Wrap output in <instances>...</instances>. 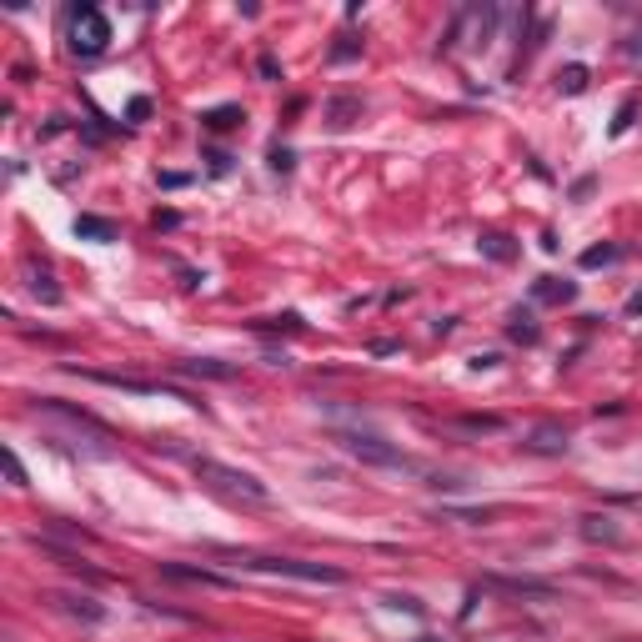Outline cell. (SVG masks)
<instances>
[{
    "label": "cell",
    "mask_w": 642,
    "mask_h": 642,
    "mask_svg": "<svg viewBox=\"0 0 642 642\" xmlns=\"http://www.w3.org/2000/svg\"><path fill=\"white\" fill-rule=\"evenodd\" d=\"M507 337H512V342H527V347L542 337L537 321H532V311H512V316H507Z\"/></svg>",
    "instance_id": "2e32d148"
},
{
    "label": "cell",
    "mask_w": 642,
    "mask_h": 642,
    "mask_svg": "<svg viewBox=\"0 0 642 642\" xmlns=\"http://www.w3.org/2000/svg\"><path fill=\"white\" fill-rule=\"evenodd\" d=\"M357 51H362V46H357V41H352V36H342V46H337V51H332V61H352V56H357Z\"/></svg>",
    "instance_id": "d4e9b609"
},
{
    "label": "cell",
    "mask_w": 642,
    "mask_h": 642,
    "mask_svg": "<svg viewBox=\"0 0 642 642\" xmlns=\"http://www.w3.org/2000/svg\"><path fill=\"white\" fill-rule=\"evenodd\" d=\"M36 412L61 427V432H51V442H66V447L81 452V457H116V437H111L96 417L76 412L71 402H61V397H36Z\"/></svg>",
    "instance_id": "6da1fadb"
},
{
    "label": "cell",
    "mask_w": 642,
    "mask_h": 642,
    "mask_svg": "<svg viewBox=\"0 0 642 642\" xmlns=\"http://www.w3.org/2000/svg\"><path fill=\"white\" fill-rule=\"evenodd\" d=\"M196 482H206L211 492L231 497V502H251V507H266L271 502V487L256 477V472H241V467H226L216 457H196Z\"/></svg>",
    "instance_id": "7a4b0ae2"
},
{
    "label": "cell",
    "mask_w": 642,
    "mask_h": 642,
    "mask_svg": "<svg viewBox=\"0 0 642 642\" xmlns=\"http://www.w3.org/2000/svg\"><path fill=\"white\" fill-rule=\"evenodd\" d=\"M527 447L557 457V452H567V427H562V422H537V427L527 432Z\"/></svg>",
    "instance_id": "ba28073f"
},
{
    "label": "cell",
    "mask_w": 642,
    "mask_h": 642,
    "mask_svg": "<svg viewBox=\"0 0 642 642\" xmlns=\"http://www.w3.org/2000/svg\"><path fill=\"white\" fill-rule=\"evenodd\" d=\"M271 171H291V151L286 146H271Z\"/></svg>",
    "instance_id": "4316f807"
},
{
    "label": "cell",
    "mask_w": 642,
    "mask_h": 642,
    "mask_svg": "<svg viewBox=\"0 0 642 642\" xmlns=\"http://www.w3.org/2000/svg\"><path fill=\"white\" fill-rule=\"evenodd\" d=\"M352 116H362V101H352V96H342V101H332V106H327L332 131H347V126H352Z\"/></svg>",
    "instance_id": "ac0fdd59"
},
{
    "label": "cell",
    "mask_w": 642,
    "mask_h": 642,
    "mask_svg": "<svg viewBox=\"0 0 642 642\" xmlns=\"http://www.w3.org/2000/svg\"><path fill=\"white\" fill-rule=\"evenodd\" d=\"M477 246H482V256H492V261H512V256H517V246H512L507 231H482Z\"/></svg>",
    "instance_id": "4fadbf2b"
},
{
    "label": "cell",
    "mask_w": 642,
    "mask_h": 642,
    "mask_svg": "<svg viewBox=\"0 0 642 642\" xmlns=\"http://www.w3.org/2000/svg\"><path fill=\"white\" fill-rule=\"evenodd\" d=\"M241 567L251 572H266V577H296V582H327V587H342L347 572L332 567V562H306V557H241Z\"/></svg>",
    "instance_id": "3957f363"
},
{
    "label": "cell",
    "mask_w": 642,
    "mask_h": 642,
    "mask_svg": "<svg viewBox=\"0 0 642 642\" xmlns=\"http://www.w3.org/2000/svg\"><path fill=\"white\" fill-rule=\"evenodd\" d=\"M557 91H562V96H582V91H587V66H562Z\"/></svg>",
    "instance_id": "d6986e66"
},
{
    "label": "cell",
    "mask_w": 642,
    "mask_h": 642,
    "mask_svg": "<svg viewBox=\"0 0 642 642\" xmlns=\"http://www.w3.org/2000/svg\"><path fill=\"white\" fill-rule=\"evenodd\" d=\"M206 161H211V171H216V176H226V171H231V156H226V151H211Z\"/></svg>",
    "instance_id": "83f0119b"
},
{
    "label": "cell",
    "mask_w": 642,
    "mask_h": 642,
    "mask_svg": "<svg viewBox=\"0 0 642 642\" xmlns=\"http://www.w3.org/2000/svg\"><path fill=\"white\" fill-rule=\"evenodd\" d=\"M26 286H31V296H36V301H46V306H61V286H56V271H51V266H36V261H26Z\"/></svg>",
    "instance_id": "8992f818"
},
{
    "label": "cell",
    "mask_w": 642,
    "mask_h": 642,
    "mask_svg": "<svg viewBox=\"0 0 642 642\" xmlns=\"http://www.w3.org/2000/svg\"><path fill=\"white\" fill-rule=\"evenodd\" d=\"M632 116H637V101L627 96V101L617 106V116H612V136H627V126H632Z\"/></svg>",
    "instance_id": "44dd1931"
},
{
    "label": "cell",
    "mask_w": 642,
    "mask_h": 642,
    "mask_svg": "<svg viewBox=\"0 0 642 642\" xmlns=\"http://www.w3.org/2000/svg\"><path fill=\"white\" fill-rule=\"evenodd\" d=\"M126 116H131V121H146V116H151V101H146V96H136V101L126 106Z\"/></svg>",
    "instance_id": "484cf974"
},
{
    "label": "cell",
    "mask_w": 642,
    "mask_h": 642,
    "mask_svg": "<svg viewBox=\"0 0 642 642\" xmlns=\"http://www.w3.org/2000/svg\"><path fill=\"white\" fill-rule=\"evenodd\" d=\"M337 442H342L347 457H357V462H367V467H402V472L417 467L402 447H392V442H382V437H372V432H337Z\"/></svg>",
    "instance_id": "5b68a950"
},
{
    "label": "cell",
    "mask_w": 642,
    "mask_h": 642,
    "mask_svg": "<svg viewBox=\"0 0 642 642\" xmlns=\"http://www.w3.org/2000/svg\"><path fill=\"white\" fill-rule=\"evenodd\" d=\"M91 382H101V387H121V392H161V382H141V377H121V372H86Z\"/></svg>",
    "instance_id": "7c38bea8"
},
{
    "label": "cell",
    "mask_w": 642,
    "mask_h": 642,
    "mask_svg": "<svg viewBox=\"0 0 642 642\" xmlns=\"http://www.w3.org/2000/svg\"><path fill=\"white\" fill-rule=\"evenodd\" d=\"M176 372H181V377H216V382H231V377H236V367L211 362V357H201V362H181Z\"/></svg>",
    "instance_id": "5bb4252c"
},
{
    "label": "cell",
    "mask_w": 642,
    "mask_h": 642,
    "mask_svg": "<svg viewBox=\"0 0 642 642\" xmlns=\"http://www.w3.org/2000/svg\"><path fill=\"white\" fill-rule=\"evenodd\" d=\"M66 46H71V56L96 61V56L111 46V21H106L96 6H76L71 21H66Z\"/></svg>",
    "instance_id": "277c9868"
},
{
    "label": "cell",
    "mask_w": 642,
    "mask_h": 642,
    "mask_svg": "<svg viewBox=\"0 0 642 642\" xmlns=\"http://www.w3.org/2000/svg\"><path fill=\"white\" fill-rule=\"evenodd\" d=\"M0 462H6L11 487H31V482H26V467H21V457H16V447H6V452H0Z\"/></svg>",
    "instance_id": "ffe728a7"
},
{
    "label": "cell",
    "mask_w": 642,
    "mask_h": 642,
    "mask_svg": "<svg viewBox=\"0 0 642 642\" xmlns=\"http://www.w3.org/2000/svg\"><path fill=\"white\" fill-rule=\"evenodd\" d=\"M387 607H402V612H422V602H417V597H407V592H387Z\"/></svg>",
    "instance_id": "603a6c76"
},
{
    "label": "cell",
    "mask_w": 642,
    "mask_h": 642,
    "mask_svg": "<svg viewBox=\"0 0 642 642\" xmlns=\"http://www.w3.org/2000/svg\"><path fill=\"white\" fill-rule=\"evenodd\" d=\"M161 577H176V582H201V587H231V577L206 572V567H186V562H161Z\"/></svg>",
    "instance_id": "30bf717a"
},
{
    "label": "cell",
    "mask_w": 642,
    "mask_h": 642,
    "mask_svg": "<svg viewBox=\"0 0 642 642\" xmlns=\"http://www.w3.org/2000/svg\"><path fill=\"white\" fill-rule=\"evenodd\" d=\"M417 642H442V637H417Z\"/></svg>",
    "instance_id": "4dcf8cb0"
},
{
    "label": "cell",
    "mask_w": 642,
    "mask_h": 642,
    "mask_svg": "<svg viewBox=\"0 0 642 642\" xmlns=\"http://www.w3.org/2000/svg\"><path fill=\"white\" fill-rule=\"evenodd\" d=\"M622 251L617 246H592V251H582V266H607V261H617Z\"/></svg>",
    "instance_id": "7402d4cb"
},
{
    "label": "cell",
    "mask_w": 642,
    "mask_h": 642,
    "mask_svg": "<svg viewBox=\"0 0 642 642\" xmlns=\"http://www.w3.org/2000/svg\"><path fill=\"white\" fill-rule=\"evenodd\" d=\"M577 296V281H562V276H537L532 281V301H542V306H567Z\"/></svg>",
    "instance_id": "52a82bcc"
},
{
    "label": "cell",
    "mask_w": 642,
    "mask_h": 642,
    "mask_svg": "<svg viewBox=\"0 0 642 642\" xmlns=\"http://www.w3.org/2000/svg\"><path fill=\"white\" fill-rule=\"evenodd\" d=\"M186 181H191V176H181V171H166V176H161V186H171V191H176V186H186Z\"/></svg>",
    "instance_id": "f1b7e54d"
},
{
    "label": "cell",
    "mask_w": 642,
    "mask_h": 642,
    "mask_svg": "<svg viewBox=\"0 0 642 642\" xmlns=\"http://www.w3.org/2000/svg\"><path fill=\"white\" fill-rule=\"evenodd\" d=\"M627 311H642V291H637V296H632V301H627Z\"/></svg>",
    "instance_id": "f546056e"
},
{
    "label": "cell",
    "mask_w": 642,
    "mask_h": 642,
    "mask_svg": "<svg viewBox=\"0 0 642 642\" xmlns=\"http://www.w3.org/2000/svg\"><path fill=\"white\" fill-rule=\"evenodd\" d=\"M622 51H627L632 61H642V21H637V26H632V36L622 41Z\"/></svg>",
    "instance_id": "cb8c5ba5"
},
{
    "label": "cell",
    "mask_w": 642,
    "mask_h": 642,
    "mask_svg": "<svg viewBox=\"0 0 642 642\" xmlns=\"http://www.w3.org/2000/svg\"><path fill=\"white\" fill-rule=\"evenodd\" d=\"M61 612H71V617H81V622H106V607L96 602V597H81V592H56L51 597Z\"/></svg>",
    "instance_id": "9c48e42d"
},
{
    "label": "cell",
    "mask_w": 642,
    "mask_h": 642,
    "mask_svg": "<svg viewBox=\"0 0 642 642\" xmlns=\"http://www.w3.org/2000/svg\"><path fill=\"white\" fill-rule=\"evenodd\" d=\"M582 537H587V542H612V547L622 542V532L612 527V517H597V512L582 517Z\"/></svg>",
    "instance_id": "9a60e30c"
},
{
    "label": "cell",
    "mask_w": 642,
    "mask_h": 642,
    "mask_svg": "<svg viewBox=\"0 0 642 642\" xmlns=\"http://www.w3.org/2000/svg\"><path fill=\"white\" fill-rule=\"evenodd\" d=\"M76 236H81V241H116L121 226L106 221V216H76Z\"/></svg>",
    "instance_id": "8fae6325"
},
{
    "label": "cell",
    "mask_w": 642,
    "mask_h": 642,
    "mask_svg": "<svg viewBox=\"0 0 642 642\" xmlns=\"http://www.w3.org/2000/svg\"><path fill=\"white\" fill-rule=\"evenodd\" d=\"M246 116H241V106H216V111H201V126L206 131H231V126H241Z\"/></svg>",
    "instance_id": "e0dca14e"
}]
</instances>
